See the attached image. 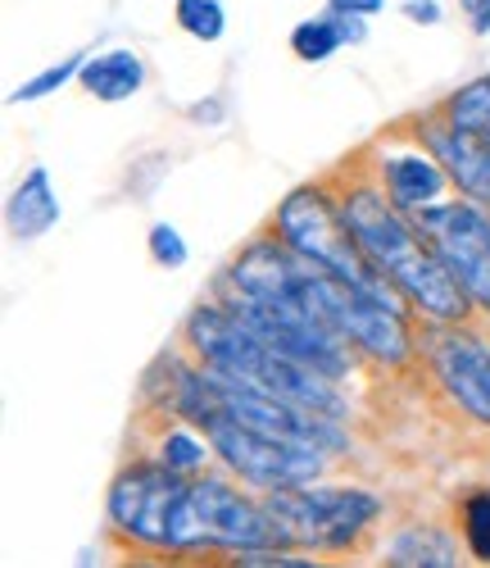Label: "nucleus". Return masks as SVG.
<instances>
[{
  "instance_id": "18",
  "label": "nucleus",
  "mask_w": 490,
  "mask_h": 568,
  "mask_svg": "<svg viewBox=\"0 0 490 568\" xmlns=\"http://www.w3.org/2000/svg\"><path fill=\"white\" fill-rule=\"evenodd\" d=\"M177 28L195 41H218L223 28H227V14H223V0H177L173 10Z\"/></svg>"
},
{
  "instance_id": "15",
  "label": "nucleus",
  "mask_w": 490,
  "mask_h": 568,
  "mask_svg": "<svg viewBox=\"0 0 490 568\" xmlns=\"http://www.w3.org/2000/svg\"><path fill=\"white\" fill-rule=\"evenodd\" d=\"M386 564H396V568H455L459 546L436 528H409V532H400L396 541H390Z\"/></svg>"
},
{
  "instance_id": "11",
  "label": "nucleus",
  "mask_w": 490,
  "mask_h": 568,
  "mask_svg": "<svg viewBox=\"0 0 490 568\" xmlns=\"http://www.w3.org/2000/svg\"><path fill=\"white\" fill-rule=\"evenodd\" d=\"M427 146L431 155L446 164L450 182L459 186V192L477 205H490V141L459 128V123H431L427 128Z\"/></svg>"
},
{
  "instance_id": "19",
  "label": "nucleus",
  "mask_w": 490,
  "mask_h": 568,
  "mask_svg": "<svg viewBox=\"0 0 490 568\" xmlns=\"http://www.w3.org/2000/svg\"><path fill=\"white\" fill-rule=\"evenodd\" d=\"M210 455H214V442H210V437L201 442L195 433H169L164 446H160V459H164L169 468H177V473H201Z\"/></svg>"
},
{
  "instance_id": "12",
  "label": "nucleus",
  "mask_w": 490,
  "mask_h": 568,
  "mask_svg": "<svg viewBox=\"0 0 490 568\" xmlns=\"http://www.w3.org/2000/svg\"><path fill=\"white\" fill-rule=\"evenodd\" d=\"M381 182H386V196L396 201L405 214H422V210L440 205L450 173L436 155H386L381 160Z\"/></svg>"
},
{
  "instance_id": "5",
  "label": "nucleus",
  "mask_w": 490,
  "mask_h": 568,
  "mask_svg": "<svg viewBox=\"0 0 490 568\" xmlns=\"http://www.w3.org/2000/svg\"><path fill=\"white\" fill-rule=\"evenodd\" d=\"M186 473L160 464H136L110 487L114 528L155 550H191V483Z\"/></svg>"
},
{
  "instance_id": "6",
  "label": "nucleus",
  "mask_w": 490,
  "mask_h": 568,
  "mask_svg": "<svg viewBox=\"0 0 490 568\" xmlns=\"http://www.w3.org/2000/svg\"><path fill=\"white\" fill-rule=\"evenodd\" d=\"M277 236L300 260H309V264H318V268H327L336 277L364 282V287H390V282L368 264L364 246L355 242L346 210H336L327 201V192H318V186H296V192L282 201Z\"/></svg>"
},
{
  "instance_id": "23",
  "label": "nucleus",
  "mask_w": 490,
  "mask_h": 568,
  "mask_svg": "<svg viewBox=\"0 0 490 568\" xmlns=\"http://www.w3.org/2000/svg\"><path fill=\"white\" fill-rule=\"evenodd\" d=\"M459 10H463L468 28H472L477 37H486V32H490V0H459Z\"/></svg>"
},
{
  "instance_id": "9",
  "label": "nucleus",
  "mask_w": 490,
  "mask_h": 568,
  "mask_svg": "<svg viewBox=\"0 0 490 568\" xmlns=\"http://www.w3.org/2000/svg\"><path fill=\"white\" fill-rule=\"evenodd\" d=\"M277 528L264 505L245 500L236 487L223 478H201L191 483V550L201 546H227V550H255L273 546Z\"/></svg>"
},
{
  "instance_id": "20",
  "label": "nucleus",
  "mask_w": 490,
  "mask_h": 568,
  "mask_svg": "<svg viewBox=\"0 0 490 568\" xmlns=\"http://www.w3.org/2000/svg\"><path fill=\"white\" fill-rule=\"evenodd\" d=\"M463 537H468V550L490 564V487L463 500Z\"/></svg>"
},
{
  "instance_id": "7",
  "label": "nucleus",
  "mask_w": 490,
  "mask_h": 568,
  "mask_svg": "<svg viewBox=\"0 0 490 568\" xmlns=\"http://www.w3.org/2000/svg\"><path fill=\"white\" fill-rule=\"evenodd\" d=\"M205 437L214 442V455L241 483L264 487V491L314 483L327 468V450L305 446V442H286V437H268V433L251 428V423H236L232 414H214L205 423Z\"/></svg>"
},
{
  "instance_id": "13",
  "label": "nucleus",
  "mask_w": 490,
  "mask_h": 568,
  "mask_svg": "<svg viewBox=\"0 0 490 568\" xmlns=\"http://www.w3.org/2000/svg\"><path fill=\"white\" fill-rule=\"evenodd\" d=\"M64 205L55 196V182L45 169H32L19 186H14V196L6 205V219H10V232L19 236V242H37V236H45L55 223H60Z\"/></svg>"
},
{
  "instance_id": "25",
  "label": "nucleus",
  "mask_w": 490,
  "mask_h": 568,
  "mask_svg": "<svg viewBox=\"0 0 490 568\" xmlns=\"http://www.w3.org/2000/svg\"><path fill=\"white\" fill-rule=\"evenodd\" d=\"M331 10H340V14H364V19H372L386 0H327Z\"/></svg>"
},
{
  "instance_id": "4",
  "label": "nucleus",
  "mask_w": 490,
  "mask_h": 568,
  "mask_svg": "<svg viewBox=\"0 0 490 568\" xmlns=\"http://www.w3.org/2000/svg\"><path fill=\"white\" fill-rule=\"evenodd\" d=\"M309 296L323 310V318L336 327L350 346L381 364H405L414 342L405 310L396 305V287H364V282L336 277L318 264H309Z\"/></svg>"
},
{
  "instance_id": "21",
  "label": "nucleus",
  "mask_w": 490,
  "mask_h": 568,
  "mask_svg": "<svg viewBox=\"0 0 490 568\" xmlns=\"http://www.w3.org/2000/svg\"><path fill=\"white\" fill-rule=\"evenodd\" d=\"M82 64H86V55H82V51H73V55L64 60V64H51V69H45V73L28 78V82H23L19 91H14V97H10V101H14V105H23V101H41V97H51V91H55V87H64L69 78H78V73H82Z\"/></svg>"
},
{
  "instance_id": "2",
  "label": "nucleus",
  "mask_w": 490,
  "mask_h": 568,
  "mask_svg": "<svg viewBox=\"0 0 490 568\" xmlns=\"http://www.w3.org/2000/svg\"><path fill=\"white\" fill-rule=\"evenodd\" d=\"M186 342L195 346L210 368L218 373H232L241 383L251 387H264L282 400H296L314 414H327V418H346V396L336 392V377H327L323 368L296 359V355H282L273 351L255 327H245L227 305H201L191 318H186Z\"/></svg>"
},
{
  "instance_id": "10",
  "label": "nucleus",
  "mask_w": 490,
  "mask_h": 568,
  "mask_svg": "<svg viewBox=\"0 0 490 568\" xmlns=\"http://www.w3.org/2000/svg\"><path fill=\"white\" fill-rule=\"evenodd\" d=\"M431 368L440 377V387L450 392V400L468 418H477L481 428H490V346H486V337L446 323V333L431 342Z\"/></svg>"
},
{
  "instance_id": "1",
  "label": "nucleus",
  "mask_w": 490,
  "mask_h": 568,
  "mask_svg": "<svg viewBox=\"0 0 490 568\" xmlns=\"http://www.w3.org/2000/svg\"><path fill=\"white\" fill-rule=\"evenodd\" d=\"M340 210H346L350 232L364 246L368 264L390 282V287L400 296H409L436 323H463V314L472 310V296L446 268V260L436 255V246L422 236V227L405 219V210L396 201L386 192H377V186H355V192H346V201H340Z\"/></svg>"
},
{
  "instance_id": "3",
  "label": "nucleus",
  "mask_w": 490,
  "mask_h": 568,
  "mask_svg": "<svg viewBox=\"0 0 490 568\" xmlns=\"http://www.w3.org/2000/svg\"><path fill=\"white\" fill-rule=\"evenodd\" d=\"M282 546L340 550L359 541L381 514V500L364 487H277L264 500Z\"/></svg>"
},
{
  "instance_id": "17",
  "label": "nucleus",
  "mask_w": 490,
  "mask_h": 568,
  "mask_svg": "<svg viewBox=\"0 0 490 568\" xmlns=\"http://www.w3.org/2000/svg\"><path fill=\"white\" fill-rule=\"evenodd\" d=\"M446 119L490 141V73L455 91V97L446 101Z\"/></svg>"
},
{
  "instance_id": "22",
  "label": "nucleus",
  "mask_w": 490,
  "mask_h": 568,
  "mask_svg": "<svg viewBox=\"0 0 490 568\" xmlns=\"http://www.w3.org/2000/svg\"><path fill=\"white\" fill-rule=\"evenodd\" d=\"M151 260L164 264V268H182L186 264V242L177 236L173 223H155L151 227Z\"/></svg>"
},
{
  "instance_id": "24",
  "label": "nucleus",
  "mask_w": 490,
  "mask_h": 568,
  "mask_svg": "<svg viewBox=\"0 0 490 568\" xmlns=\"http://www.w3.org/2000/svg\"><path fill=\"white\" fill-rule=\"evenodd\" d=\"M405 19H414V23H440V6L436 0H405Z\"/></svg>"
},
{
  "instance_id": "8",
  "label": "nucleus",
  "mask_w": 490,
  "mask_h": 568,
  "mask_svg": "<svg viewBox=\"0 0 490 568\" xmlns=\"http://www.w3.org/2000/svg\"><path fill=\"white\" fill-rule=\"evenodd\" d=\"M414 223L446 260V268L463 282L472 305L490 314V219L477 210V201H440L414 214Z\"/></svg>"
},
{
  "instance_id": "14",
  "label": "nucleus",
  "mask_w": 490,
  "mask_h": 568,
  "mask_svg": "<svg viewBox=\"0 0 490 568\" xmlns=\"http://www.w3.org/2000/svg\"><path fill=\"white\" fill-rule=\"evenodd\" d=\"M78 82L91 91L95 101L119 105V101H132L136 91L145 87V64H141V55H132V51H101V55H91V60L82 64Z\"/></svg>"
},
{
  "instance_id": "16",
  "label": "nucleus",
  "mask_w": 490,
  "mask_h": 568,
  "mask_svg": "<svg viewBox=\"0 0 490 568\" xmlns=\"http://www.w3.org/2000/svg\"><path fill=\"white\" fill-rule=\"evenodd\" d=\"M340 45H346V23H340V14L331 6H327V14H314L290 32V51H296V60H305V64L331 60Z\"/></svg>"
}]
</instances>
